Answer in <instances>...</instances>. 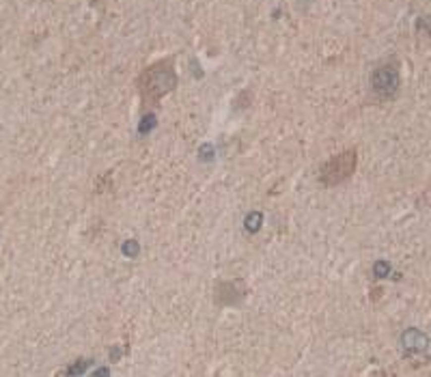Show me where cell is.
I'll return each instance as SVG.
<instances>
[{
    "label": "cell",
    "mask_w": 431,
    "mask_h": 377,
    "mask_svg": "<svg viewBox=\"0 0 431 377\" xmlns=\"http://www.w3.org/2000/svg\"><path fill=\"white\" fill-rule=\"evenodd\" d=\"M136 84H138V91H140L145 104L158 102L160 97H164L166 93H171L175 89V84H177L173 60L164 58V60H160V63L147 67V69L140 73V78L136 80Z\"/></svg>",
    "instance_id": "cell-1"
},
{
    "label": "cell",
    "mask_w": 431,
    "mask_h": 377,
    "mask_svg": "<svg viewBox=\"0 0 431 377\" xmlns=\"http://www.w3.org/2000/svg\"><path fill=\"white\" fill-rule=\"evenodd\" d=\"M356 164H358V156H356L354 149L343 151L339 156H334L330 162L323 164V168L319 172V179L323 185H339L345 179H349L356 170Z\"/></svg>",
    "instance_id": "cell-2"
},
{
    "label": "cell",
    "mask_w": 431,
    "mask_h": 377,
    "mask_svg": "<svg viewBox=\"0 0 431 377\" xmlns=\"http://www.w3.org/2000/svg\"><path fill=\"white\" fill-rule=\"evenodd\" d=\"M371 89L382 97L395 95L399 89V69L395 65H382L371 73Z\"/></svg>",
    "instance_id": "cell-3"
},
{
    "label": "cell",
    "mask_w": 431,
    "mask_h": 377,
    "mask_svg": "<svg viewBox=\"0 0 431 377\" xmlns=\"http://www.w3.org/2000/svg\"><path fill=\"white\" fill-rule=\"evenodd\" d=\"M401 341H403V347L408 349L410 354H421V351H425V349H427V345H429L427 336H425L421 330H416V327L405 330V334H403Z\"/></svg>",
    "instance_id": "cell-4"
},
{
    "label": "cell",
    "mask_w": 431,
    "mask_h": 377,
    "mask_svg": "<svg viewBox=\"0 0 431 377\" xmlns=\"http://www.w3.org/2000/svg\"><path fill=\"white\" fill-rule=\"evenodd\" d=\"M222 291H216V300L220 302V304H237V302L242 300V291L237 289L235 282H224L220 285Z\"/></svg>",
    "instance_id": "cell-5"
},
{
    "label": "cell",
    "mask_w": 431,
    "mask_h": 377,
    "mask_svg": "<svg viewBox=\"0 0 431 377\" xmlns=\"http://www.w3.org/2000/svg\"><path fill=\"white\" fill-rule=\"evenodd\" d=\"M261 222H263V215H261L259 212H252L246 218V231L248 233H257L259 228H261Z\"/></svg>",
    "instance_id": "cell-6"
},
{
    "label": "cell",
    "mask_w": 431,
    "mask_h": 377,
    "mask_svg": "<svg viewBox=\"0 0 431 377\" xmlns=\"http://www.w3.org/2000/svg\"><path fill=\"white\" fill-rule=\"evenodd\" d=\"M123 255L125 257H129V259H134L136 255H138V250H140V246H138V242H134V239H127L125 244H123Z\"/></svg>",
    "instance_id": "cell-7"
},
{
    "label": "cell",
    "mask_w": 431,
    "mask_h": 377,
    "mask_svg": "<svg viewBox=\"0 0 431 377\" xmlns=\"http://www.w3.org/2000/svg\"><path fill=\"white\" fill-rule=\"evenodd\" d=\"M153 127H155V114H147L138 125V134H149Z\"/></svg>",
    "instance_id": "cell-8"
},
{
    "label": "cell",
    "mask_w": 431,
    "mask_h": 377,
    "mask_svg": "<svg viewBox=\"0 0 431 377\" xmlns=\"http://www.w3.org/2000/svg\"><path fill=\"white\" fill-rule=\"evenodd\" d=\"M388 271H390V263H386V261H377L373 265V276L375 278H386Z\"/></svg>",
    "instance_id": "cell-9"
},
{
    "label": "cell",
    "mask_w": 431,
    "mask_h": 377,
    "mask_svg": "<svg viewBox=\"0 0 431 377\" xmlns=\"http://www.w3.org/2000/svg\"><path fill=\"white\" fill-rule=\"evenodd\" d=\"M80 364H76V367H69L65 371L67 375H80V373H86V369H89V364H91V360H78Z\"/></svg>",
    "instance_id": "cell-10"
}]
</instances>
